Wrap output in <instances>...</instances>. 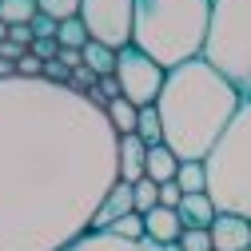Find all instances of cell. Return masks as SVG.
Segmentation results:
<instances>
[{"label": "cell", "mask_w": 251, "mask_h": 251, "mask_svg": "<svg viewBox=\"0 0 251 251\" xmlns=\"http://www.w3.org/2000/svg\"><path fill=\"white\" fill-rule=\"evenodd\" d=\"M120 179V132L92 96L0 80V251H64Z\"/></svg>", "instance_id": "cell-1"}, {"label": "cell", "mask_w": 251, "mask_h": 251, "mask_svg": "<svg viewBox=\"0 0 251 251\" xmlns=\"http://www.w3.org/2000/svg\"><path fill=\"white\" fill-rule=\"evenodd\" d=\"M243 96L219 76L203 56L172 68L155 112L164 120V144L183 160H207L215 140L224 136L231 116L239 112Z\"/></svg>", "instance_id": "cell-2"}, {"label": "cell", "mask_w": 251, "mask_h": 251, "mask_svg": "<svg viewBox=\"0 0 251 251\" xmlns=\"http://www.w3.org/2000/svg\"><path fill=\"white\" fill-rule=\"evenodd\" d=\"M207 24L211 0H136L132 48L172 72L203 52Z\"/></svg>", "instance_id": "cell-3"}, {"label": "cell", "mask_w": 251, "mask_h": 251, "mask_svg": "<svg viewBox=\"0 0 251 251\" xmlns=\"http://www.w3.org/2000/svg\"><path fill=\"white\" fill-rule=\"evenodd\" d=\"M203 172H207V196L215 211L251 219V100L239 104L224 136L207 151Z\"/></svg>", "instance_id": "cell-4"}, {"label": "cell", "mask_w": 251, "mask_h": 251, "mask_svg": "<svg viewBox=\"0 0 251 251\" xmlns=\"http://www.w3.org/2000/svg\"><path fill=\"white\" fill-rule=\"evenodd\" d=\"M200 56L243 100H251V0H211V24Z\"/></svg>", "instance_id": "cell-5"}, {"label": "cell", "mask_w": 251, "mask_h": 251, "mask_svg": "<svg viewBox=\"0 0 251 251\" xmlns=\"http://www.w3.org/2000/svg\"><path fill=\"white\" fill-rule=\"evenodd\" d=\"M80 20L96 44H108L124 52L132 44L136 24V0H80Z\"/></svg>", "instance_id": "cell-6"}, {"label": "cell", "mask_w": 251, "mask_h": 251, "mask_svg": "<svg viewBox=\"0 0 251 251\" xmlns=\"http://www.w3.org/2000/svg\"><path fill=\"white\" fill-rule=\"evenodd\" d=\"M164 80H168V68H160L151 56H144L140 48H124L116 56V84H120V96L136 104V108H148L160 100L164 92Z\"/></svg>", "instance_id": "cell-7"}, {"label": "cell", "mask_w": 251, "mask_h": 251, "mask_svg": "<svg viewBox=\"0 0 251 251\" xmlns=\"http://www.w3.org/2000/svg\"><path fill=\"white\" fill-rule=\"evenodd\" d=\"M207 231H211V247L215 251H243V247H251V219H243V215L219 211Z\"/></svg>", "instance_id": "cell-8"}, {"label": "cell", "mask_w": 251, "mask_h": 251, "mask_svg": "<svg viewBox=\"0 0 251 251\" xmlns=\"http://www.w3.org/2000/svg\"><path fill=\"white\" fill-rule=\"evenodd\" d=\"M128 211H136V200H132V183L116 179L112 192L104 196V203L96 207V215H92V231H108L116 219H124Z\"/></svg>", "instance_id": "cell-9"}, {"label": "cell", "mask_w": 251, "mask_h": 251, "mask_svg": "<svg viewBox=\"0 0 251 251\" xmlns=\"http://www.w3.org/2000/svg\"><path fill=\"white\" fill-rule=\"evenodd\" d=\"M144 235L148 239H155V243H164V247H172V243H179V235H183V224H179V211L176 207H151L148 215H144Z\"/></svg>", "instance_id": "cell-10"}, {"label": "cell", "mask_w": 251, "mask_h": 251, "mask_svg": "<svg viewBox=\"0 0 251 251\" xmlns=\"http://www.w3.org/2000/svg\"><path fill=\"white\" fill-rule=\"evenodd\" d=\"M144 160H148V144L136 132L120 136V179L124 183H140L144 179Z\"/></svg>", "instance_id": "cell-11"}, {"label": "cell", "mask_w": 251, "mask_h": 251, "mask_svg": "<svg viewBox=\"0 0 251 251\" xmlns=\"http://www.w3.org/2000/svg\"><path fill=\"white\" fill-rule=\"evenodd\" d=\"M176 211H179V224H183V227H211L215 215H219L207 192H200V196H183Z\"/></svg>", "instance_id": "cell-12"}, {"label": "cell", "mask_w": 251, "mask_h": 251, "mask_svg": "<svg viewBox=\"0 0 251 251\" xmlns=\"http://www.w3.org/2000/svg\"><path fill=\"white\" fill-rule=\"evenodd\" d=\"M176 172H179V155H176L168 144L148 148V160H144V176H148V179H155V183H172Z\"/></svg>", "instance_id": "cell-13"}, {"label": "cell", "mask_w": 251, "mask_h": 251, "mask_svg": "<svg viewBox=\"0 0 251 251\" xmlns=\"http://www.w3.org/2000/svg\"><path fill=\"white\" fill-rule=\"evenodd\" d=\"M64 251H140V243L120 239V235H112V231H84V235L72 239Z\"/></svg>", "instance_id": "cell-14"}, {"label": "cell", "mask_w": 251, "mask_h": 251, "mask_svg": "<svg viewBox=\"0 0 251 251\" xmlns=\"http://www.w3.org/2000/svg\"><path fill=\"white\" fill-rule=\"evenodd\" d=\"M116 48H108V44H96V40H88L84 44V68H92V76H116Z\"/></svg>", "instance_id": "cell-15"}, {"label": "cell", "mask_w": 251, "mask_h": 251, "mask_svg": "<svg viewBox=\"0 0 251 251\" xmlns=\"http://www.w3.org/2000/svg\"><path fill=\"white\" fill-rule=\"evenodd\" d=\"M176 183L183 196H200L207 192V172H203V160H183L179 172H176Z\"/></svg>", "instance_id": "cell-16"}, {"label": "cell", "mask_w": 251, "mask_h": 251, "mask_svg": "<svg viewBox=\"0 0 251 251\" xmlns=\"http://www.w3.org/2000/svg\"><path fill=\"white\" fill-rule=\"evenodd\" d=\"M104 112H108V120H112V128L120 132V136H132L136 132V116H140V108L136 104H128V100H108L104 104Z\"/></svg>", "instance_id": "cell-17"}, {"label": "cell", "mask_w": 251, "mask_h": 251, "mask_svg": "<svg viewBox=\"0 0 251 251\" xmlns=\"http://www.w3.org/2000/svg\"><path fill=\"white\" fill-rule=\"evenodd\" d=\"M136 136H140L148 148L164 144V120H160V112H155V104L140 108V116H136Z\"/></svg>", "instance_id": "cell-18"}, {"label": "cell", "mask_w": 251, "mask_h": 251, "mask_svg": "<svg viewBox=\"0 0 251 251\" xmlns=\"http://www.w3.org/2000/svg\"><path fill=\"white\" fill-rule=\"evenodd\" d=\"M92 36H88V28H84V20L80 16H72V20H60V28H56V44L60 48H76V52H84V44H88Z\"/></svg>", "instance_id": "cell-19"}, {"label": "cell", "mask_w": 251, "mask_h": 251, "mask_svg": "<svg viewBox=\"0 0 251 251\" xmlns=\"http://www.w3.org/2000/svg\"><path fill=\"white\" fill-rule=\"evenodd\" d=\"M36 0H0V20L4 24H32L36 20Z\"/></svg>", "instance_id": "cell-20"}, {"label": "cell", "mask_w": 251, "mask_h": 251, "mask_svg": "<svg viewBox=\"0 0 251 251\" xmlns=\"http://www.w3.org/2000/svg\"><path fill=\"white\" fill-rule=\"evenodd\" d=\"M132 200H136V211H140V215H148L151 207H160V183L144 176L140 183H132Z\"/></svg>", "instance_id": "cell-21"}, {"label": "cell", "mask_w": 251, "mask_h": 251, "mask_svg": "<svg viewBox=\"0 0 251 251\" xmlns=\"http://www.w3.org/2000/svg\"><path fill=\"white\" fill-rule=\"evenodd\" d=\"M112 235H120V239H132V243H140L144 239V215L140 211H128L124 219H116V224L108 227Z\"/></svg>", "instance_id": "cell-22"}, {"label": "cell", "mask_w": 251, "mask_h": 251, "mask_svg": "<svg viewBox=\"0 0 251 251\" xmlns=\"http://www.w3.org/2000/svg\"><path fill=\"white\" fill-rule=\"evenodd\" d=\"M36 8L60 24V20H72V16H80V0H36Z\"/></svg>", "instance_id": "cell-23"}, {"label": "cell", "mask_w": 251, "mask_h": 251, "mask_svg": "<svg viewBox=\"0 0 251 251\" xmlns=\"http://www.w3.org/2000/svg\"><path fill=\"white\" fill-rule=\"evenodd\" d=\"M179 251H215L211 247V231L207 227H183V235H179V243H176Z\"/></svg>", "instance_id": "cell-24"}, {"label": "cell", "mask_w": 251, "mask_h": 251, "mask_svg": "<svg viewBox=\"0 0 251 251\" xmlns=\"http://www.w3.org/2000/svg\"><path fill=\"white\" fill-rule=\"evenodd\" d=\"M16 76H24V80L44 76V60H40V56H32V52H24V56L16 60Z\"/></svg>", "instance_id": "cell-25"}, {"label": "cell", "mask_w": 251, "mask_h": 251, "mask_svg": "<svg viewBox=\"0 0 251 251\" xmlns=\"http://www.w3.org/2000/svg\"><path fill=\"white\" fill-rule=\"evenodd\" d=\"M28 52H32V56H40V60H56V56H60V44H56V40H48V36H36Z\"/></svg>", "instance_id": "cell-26"}, {"label": "cell", "mask_w": 251, "mask_h": 251, "mask_svg": "<svg viewBox=\"0 0 251 251\" xmlns=\"http://www.w3.org/2000/svg\"><path fill=\"white\" fill-rule=\"evenodd\" d=\"M56 20L52 16H44V12H36V20H32V36H48V40H56Z\"/></svg>", "instance_id": "cell-27"}, {"label": "cell", "mask_w": 251, "mask_h": 251, "mask_svg": "<svg viewBox=\"0 0 251 251\" xmlns=\"http://www.w3.org/2000/svg\"><path fill=\"white\" fill-rule=\"evenodd\" d=\"M8 40H16L20 48H32V24H8Z\"/></svg>", "instance_id": "cell-28"}, {"label": "cell", "mask_w": 251, "mask_h": 251, "mask_svg": "<svg viewBox=\"0 0 251 251\" xmlns=\"http://www.w3.org/2000/svg\"><path fill=\"white\" fill-rule=\"evenodd\" d=\"M68 68L60 64V60H44V80H52V84H68Z\"/></svg>", "instance_id": "cell-29"}, {"label": "cell", "mask_w": 251, "mask_h": 251, "mask_svg": "<svg viewBox=\"0 0 251 251\" xmlns=\"http://www.w3.org/2000/svg\"><path fill=\"white\" fill-rule=\"evenodd\" d=\"M179 200H183V192H179L176 179H172V183H160V203H164V207H179Z\"/></svg>", "instance_id": "cell-30"}, {"label": "cell", "mask_w": 251, "mask_h": 251, "mask_svg": "<svg viewBox=\"0 0 251 251\" xmlns=\"http://www.w3.org/2000/svg\"><path fill=\"white\" fill-rule=\"evenodd\" d=\"M56 60H60V64H64L68 72H72V68H84V52H76V48H60V56H56Z\"/></svg>", "instance_id": "cell-31"}, {"label": "cell", "mask_w": 251, "mask_h": 251, "mask_svg": "<svg viewBox=\"0 0 251 251\" xmlns=\"http://www.w3.org/2000/svg\"><path fill=\"white\" fill-rule=\"evenodd\" d=\"M24 52H28V48H20L16 40H4V44H0V60H12V64H16Z\"/></svg>", "instance_id": "cell-32"}, {"label": "cell", "mask_w": 251, "mask_h": 251, "mask_svg": "<svg viewBox=\"0 0 251 251\" xmlns=\"http://www.w3.org/2000/svg\"><path fill=\"white\" fill-rule=\"evenodd\" d=\"M16 76V64L12 60H0V80H12Z\"/></svg>", "instance_id": "cell-33"}, {"label": "cell", "mask_w": 251, "mask_h": 251, "mask_svg": "<svg viewBox=\"0 0 251 251\" xmlns=\"http://www.w3.org/2000/svg\"><path fill=\"white\" fill-rule=\"evenodd\" d=\"M4 40H8V24L0 20V44H4Z\"/></svg>", "instance_id": "cell-34"}, {"label": "cell", "mask_w": 251, "mask_h": 251, "mask_svg": "<svg viewBox=\"0 0 251 251\" xmlns=\"http://www.w3.org/2000/svg\"><path fill=\"white\" fill-rule=\"evenodd\" d=\"M243 251H251V247H243Z\"/></svg>", "instance_id": "cell-35"}]
</instances>
